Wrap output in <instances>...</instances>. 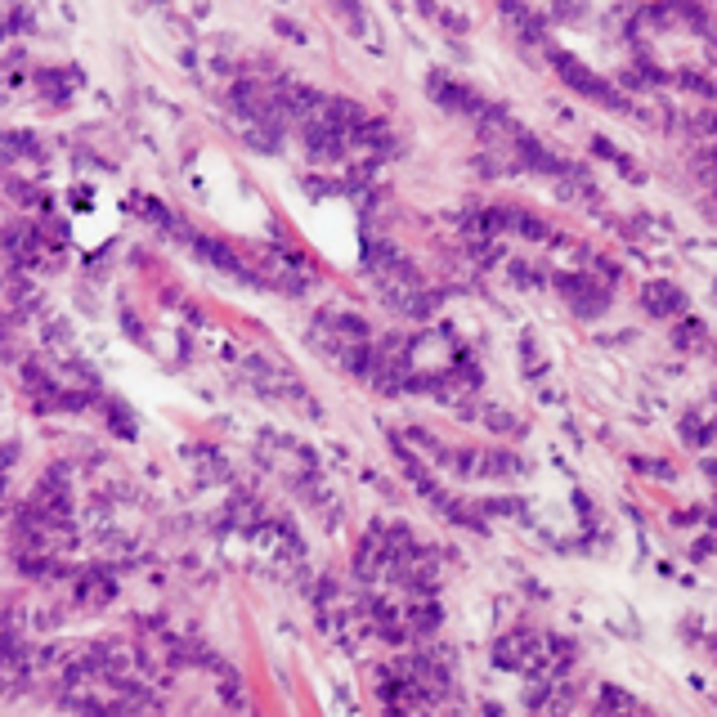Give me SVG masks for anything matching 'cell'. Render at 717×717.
I'll return each instance as SVG.
<instances>
[{
	"instance_id": "4",
	"label": "cell",
	"mask_w": 717,
	"mask_h": 717,
	"mask_svg": "<svg viewBox=\"0 0 717 717\" xmlns=\"http://www.w3.org/2000/svg\"><path fill=\"white\" fill-rule=\"evenodd\" d=\"M641 305H646L655 319H673V314L686 310V296H682V287H673V283H646Z\"/></svg>"
},
{
	"instance_id": "9",
	"label": "cell",
	"mask_w": 717,
	"mask_h": 717,
	"mask_svg": "<svg viewBox=\"0 0 717 717\" xmlns=\"http://www.w3.org/2000/svg\"><path fill=\"white\" fill-rule=\"evenodd\" d=\"M511 278H516V283H543V274H538L534 265H525V260H516V265H511Z\"/></svg>"
},
{
	"instance_id": "8",
	"label": "cell",
	"mask_w": 717,
	"mask_h": 717,
	"mask_svg": "<svg viewBox=\"0 0 717 717\" xmlns=\"http://www.w3.org/2000/svg\"><path fill=\"white\" fill-rule=\"evenodd\" d=\"M677 346H682V350L704 346V323H700V319H686L682 328H677Z\"/></svg>"
},
{
	"instance_id": "10",
	"label": "cell",
	"mask_w": 717,
	"mask_h": 717,
	"mask_svg": "<svg viewBox=\"0 0 717 717\" xmlns=\"http://www.w3.org/2000/svg\"><path fill=\"white\" fill-rule=\"evenodd\" d=\"M686 435H691L695 444H709V431H704V422H700V417H686Z\"/></svg>"
},
{
	"instance_id": "7",
	"label": "cell",
	"mask_w": 717,
	"mask_h": 717,
	"mask_svg": "<svg viewBox=\"0 0 717 717\" xmlns=\"http://www.w3.org/2000/svg\"><path fill=\"white\" fill-rule=\"evenodd\" d=\"M597 709H601V713H610V709H619V713H641V704L632 700V695H623V691H605L601 700H597Z\"/></svg>"
},
{
	"instance_id": "5",
	"label": "cell",
	"mask_w": 717,
	"mask_h": 717,
	"mask_svg": "<svg viewBox=\"0 0 717 717\" xmlns=\"http://www.w3.org/2000/svg\"><path fill=\"white\" fill-rule=\"evenodd\" d=\"M36 86L45 90V99H54V104H63V99H68L72 90H77V77H72V72H59V68H50V72H41V77H36Z\"/></svg>"
},
{
	"instance_id": "6",
	"label": "cell",
	"mask_w": 717,
	"mask_h": 717,
	"mask_svg": "<svg viewBox=\"0 0 717 717\" xmlns=\"http://www.w3.org/2000/svg\"><path fill=\"white\" fill-rule=\"evenodd\" d=\"M108 597H113V579H108V574H90V579H81L77 583V601L81 605H104Z\"/></svg>"
},
{
	"instance_id": "1",
	"label": "cell",
	"mask_w": 717,
	"mask_h": 717,
	"mask_svg": "<svg viewBox=\"0 0 717 717\" xmlns=\"http://www.w3.org/2000/svg\"><path fill=\"white\" fill-rule=\"evenodd\" d=\"M547 59H552V68L561 72V81H565V86H574L583 99H597V104L614 108V113H628V99H623L619 90L610 86V81H601L597 72L588 68V63H579L574 54H565V50H547Z\"/></svg>"
},
{
	"instance_id": "2",
	"label": "cell",
	"mask_w": 717,
	"mask_h": 717,
	"mask_svg": "<svg viewBox=\"0 0 717 717\" xmlns=\"http://www.w3.org/2000/svg\"><path fill=\"white\" fill-rule=\"evenodd\" d=\"M426 90H431V99L440 108H449V113H471V117H480L484 108V99L476 95L471 86H462V81H453V77H444V72H435L431 81H426Z\"/></svg>"
},
{
	"instance_id": "3",
	"label": "cell",
	"mask_w": 717,
	"mask_h": 717,
	"mask_svg": "<svg viewBox=\"0 0 717 717\" xmlns=\"http://www.w3.org/2000/svg\"><path fill=\"white\" fill-rule=\"evenodd\" d=\"M561 292H565V301L574 305V314H583V319H597L605 305H610V287H601L597 278H588V274L561 278Z\"/></svg>"
}]
</instances>
